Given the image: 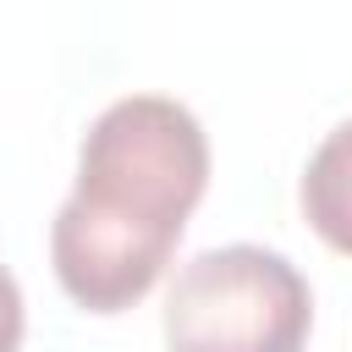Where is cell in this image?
<instances>
[{"label":"cell","instance_id":"1","mask_svg":"<svg viewBox=\"0 0 352 352\" xmlns=\"http://www.w3.org/2000/svg\"><path fill=\"white\" fill-rule=\"evenodd\" d=\"M209 187V138L198 116L165 94H126L94 116L77 148L72 198L182 242L187 214Z\"/></svg>","mask_w":352,"mask_h":352},{"label":"cell","instance_id":"2","mask_svg":"<svg viewBox=\"0 0 352 352\" xmlns=\"http://www.w3.org/2000/svg\"><path fill=\"white\" fill-rule=\"evenodd\" d=\"M314 292L286 253L226 242L187 258L165 292V352H302Z\"/></svg>","mask_w":352,"mask_h":352},{"label":"cell","instance_id":"3","mask_svg":"<svg viewBox=\"0 0 352 352\" xmlns=\"http://www.w3.org/2000/svg\"><path fill=\"white\" fill-rule=\"evenodd\" d=\"M176 253V236L138 231L126 220H110L77 198H66L50 220V264L66 297L88 314H121L138 297L154 292Z\"/></svg>","mask_w":352,"mask_h":352},{"label":"cell","instance_id":"4","mask_svg":"<svg viewBox=\"0 0 352 352\" xmlns=\"http://www.w3.org/2000/svg\"><path fill=\"white\" fill-rule=\"evenodd\" d=\"M302 214L336 253H352V116L324 132V143L302 165Z\"/></svg>","mask_w":352,"mask_h":352},{"label":"cell","instance_id":"5","mask_svg":"<svg viewBox=\"0 0 352 352\" xmlns=\"http://www.w3.org/2000/svg\"><path fill=\"white\" fill-rule=\"evenodd\" d=\"M22 330H28L22 286H16V275L0 264V352H22Z\"/></svg>","mask_w":352,"mask_h":352}]
</instances>
